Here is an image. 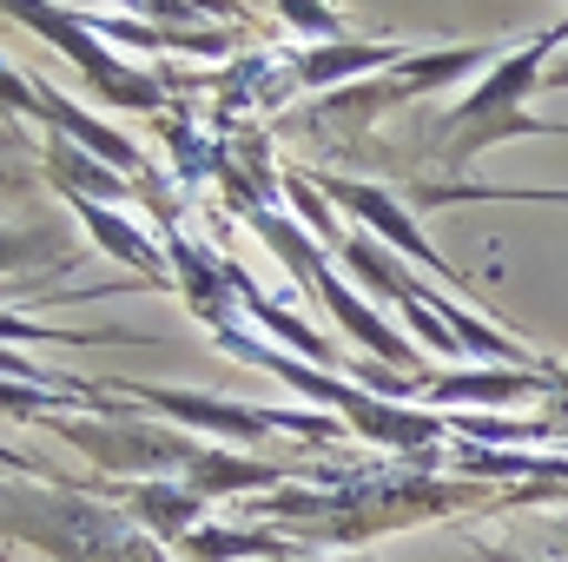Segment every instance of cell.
<instances>
[{
    "label": "cell",
    "instance_id": "cell-1",
    "mask_svg": "<svg viewBox=\"0 0 568 562\" xmlns=\"http://www.w3.org/2000/svg\"><path fill=\"white\" fill-rule=\"evenodd\" d=\"M556 47V33H542L529 53H516L509 60V73H496L469 107H456L449 120H443V133H456L449 145V165H463L469 152H483L489 140H503V133H529L536 120H523V93H529V80H536V67H542V53Z\"/></svg>",
    "mask_w": 568,
    "mask_h": 562
}]
</instances>
